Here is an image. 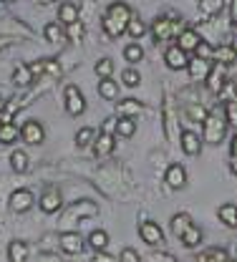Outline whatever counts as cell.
Wrapping results in <instances>:
<instances>
[{
    "label": "cell",
    "instance_id": "obj_51",
    "mask_svg": "<svg viewBox=\"0 0 237 262\" xmlns=\"http://www.w3.org/2000/svg\"><path fill=\"white\" fill-rule=\"evenodd\" d=\"M5 3H13V0H5Z\"/></svg>",
    "mask_w": 237,
    "mask_h": 262
},
{
    "label": "cell",
    "instance_id": "obj_28",
    "mask_svg": "<svg viewBox=\"0 0 237 262\" xmlns=\"http://www.w3.org/2000/svg\"><path fill=\"white\" fill-rule=\"evenodd\" d=\"M109 232H103V229H94L91 234H89V247L94 250V252H106V247H109Z\"/></svg>",
    "mask_w": 237,
    "mask_h": 262
},
{
    "label": "cell",
    "instance_id": "obj_2",
    "mask_svg": "<svg viewBox=\"0 0 237 262\" xmlns=\"http://www.w3.org/2000/svg\"><path fill=\"white\" fill-rule=\"evenodd\" d=\"M169 227L174 232V237L182 239L184 247H200L202 245V229L195 225V220L187 214V212H177L174 217L169 220Z\"/></svg>",
    "mask_w": 237,
    "mask_h": 262
},
{
    "label": "cell",
    "instance_id": "obj_17",
    "mask_svg": "<svg viewBox=\"0 0 237 262\" xmlns=\"http://www.w3.org/2000/svg\"><path fill=\"white\" fill-rule=\"evenodd\" d=\"M225 68H227V66L217 63L214 68H209V73H207V78H204V81H207V89H209L212 94H217V96L222 94V86H225V81H222V78H225Z\"/></svg>",
    "mask_w": 237,
    "mask_h": 262
},
{
    "label": "cell",
    "instance_id": "obj_15",
    "mask_svg": "<svg viewBox=\"0 0 237 262\" xmlns=\"http://www.w3.org/2000/svg\"><path fill=\"white\" fill-rule=\"evenodd\" d=\"M200 40H202V35H200V33L192 31V28H184V31L177 35L174 46H177V48H182V51L189 56V53H195V48L200 46Z\"/></svg>",
    "mask_w": 237,
    "mask_h": 262
},
{
    "label": "cell",
    "instance_id": "obj_47",
    "mask_svg": "<svg viewBox=\"0 0 237 262\" xmlns=\"http://www.w3.org/2000/svg\"><path fill=\"white\" fill-rule=\"evenodd\" d=\"M114 124H116V119H106V121H103V126H101V134H111Z\"/></svg>",
    "mask_w": 237,
    "mask_h": 262
},
{
    "label": "cell",
    "instance_id": "obj_33",
    "mask_svg": "<svg viewBox=\"0 0 237 262\" xmlns=\"http://www.w3.org/2000/svg\"><path fill=\"white\" fill-rule=\"evenodd\" d=\"M20 134H18V126L10 121V124H0V144H13L18 141Z\"/></svg>",
    "mask_w": 237,
    "mask_h": 262
},
{
    "label": "cell",
    "instance_id": "obj_40",
    "mask_svg": "<svg viewBox=\"0 0 237 262\" xmlns=\"http://www.w3.org/2000/svg\"><path fill=\"white\" fill-rule=\"evenodd\" d=\"M212 53H214V46H212V43H207V40L202 38V40H200V46L195 48V56L209 63V61H212Z\"/></svg>",
    "mask_w": 237,
    "mask_h": 262
},
{
    "label": "cell",
    "instance_id": "obj_52",
    "mask_svg": "<svg viewBox=\"0 0 237 262\" xmlns=\"http://www.w3.org/2000/svg\"><path fill=\"white\" fill-rule=\"evenodd\" d=\"M230 262H237V260H230Z\"/></svg>",
    "mask_w": 237,
    "mask_h": 262
},
{
    "label": "cell",
    "instance_id": "obj_36",
    "mask_svg": "<svg viewBox=\"0 0 237 262\" xmlns=\"http://www.w3.org/2000/svg\"><path fill=\"white\" fill-rule=\"evenodd\" d=\"M124 58H126L129 63H139V61L144 58V48H141L139 43H129V46L124 48Z\"/></svg>",
    "mask_w": 237,
    "mask_h": 262
},
{
    "label": "cell",
    "instance_id": "obj_11",
    "mask_svg": "<svg viewBox=\"0 0 237 262\" xmlns=\"http://www.w3.org/2000/svg\"><path fill=\"white\" fill-rule=\"evenodd\" d=\"M61 250H63L66 255H81V252L86 250V239H83L78 232L66 229V232L61 234Z\"/></svg>",
    "mask_w": 237,
    "mask_h": 262
},
{
    "label": "cell",
    "instance_id": "obj_32",
    "mask_svg": "<svg viewBox=\"0 0 237 262\" xmlns=\"http://www.w3.org/2000/svg\"><path fill=\"white\" fill-rule=\"evenodd\" d=\"M94 139H96V131L91 129V126H81V129L76 131V146H78V149L91 146V144H94Z\"/></svg>",
    "mask_w": 237,
    "mask_h": 262
},
{
    "label": "cell",
    "instance_id": "obj_49",
    "mask_svg": "<svg viewBox=\"0 0 237 262\" xmlns=\"http://www.w3.org/2000/svg\"><path fill=\"white\" fill-rule=\"evenodd\" d=\"M232 171H235V177H237V159H232Z\"/></svg>",
    "mask_w": 237,
    "mask_h": 262
},
{
    "label": "cell",
    "instance_id": "obj_34",
    "mask_svg": "<svg viewBox=\"0 0 237 262\" xmlns=\"http://www.w3.org/2000/svg\"><path fill=\"white\" fill-rule=\"evenodd\" d=\"M225 121L232 124V126H237V94L225 101Z\"/></svg>",
    "mask_w": 237,
    "mask_h": 262
},
{
    "label": "cell",
    "instance_id": "obj_53",
    "mask_svg": "<svg viewBox=\"0 0 237 262\" xmlns=\"http://www.w3.org/2000/svg\"><path fill=\"white\" fill-rule=\"evenodd\" d=\"M202 3H204V0H202Z\"/></svg>",
    "mask_w": 237,
    "mask_h": 262
},
{
    "label": "cell",
    "instance_id": "obj_29",
    "mask_svg": "<svg viewBox=\"0 0 237 262\" xmlns=\"http://www.w3.org/2000/svg\"><path fill=\"white\" fill-rule=\"evenodd\" d=\"M99 96L106 101H116L119 98V83L114 78H101L99 81Z\"/></svg>",
    "mask_w": 237,
    "mask_h": 262
},
{
    "label": "cell",
    "instance_id": "obj_44",
    "mask_svg": "<svg viewBox=\"0 0 237 262\" xmlns=\"http://www.w3.org/2000/svg\"><path fill=\"white\" fill-rule=\"evenodd\" d=\"M91 262H116V260H114L109 252H94V255H91Z\"/></svg>",
    "mask_w": 237,
    "mask_h": 262
},
{
    "label": "cell",
    "instance_id": "obj_21",
    "mask_svg": "<svg viewBox=\"0 0 237 262\" xmlns=\"http://www.w3.org/2000/svg\"><path fill=\"white\" fill-rule=\"evenodd\" d=\"M217 217H220V222H222L225 227L235 229L237 227V204H232V202L222 204V207L217 209Z\"/></svg>",
    "mask_w": 237,
    "mask_h": 262
},
{
    "label": "cell",
    "instance_id": "obj_48",
    "mask_svg": "<svg viewBox=\"0 0 237 262\" xmlns=\"http://www.w3.org/2000/svg\"><path fill=\"white\" fill-rule=\"evenodd\" d=\"M232 159H237V134H235V139H232Z\"/></svg>",
    "mask_w": 237,
    "mask_h": 262
},
{
    "label": "cell",
    "instance_id": "obj_16",
    "mask_svg": "<svg viewBox=\"0 0 237 262\" xmlns=\"http://www.w3.org/2000/svg\"><path fill=\"white\" fill-rule=\"evenodd\" d=\"M164 63H167V68H171V71H184L187 63H189V56H187L182 48L169 46V48L164 51Z\"/></svg>",
    "mask_w": 237,
    "mask_h": 262
},
{
    "label": "cell",
    "instance_id": "obj_6",
    "mask_svg": "<svg viewBox=\"0 0 237 262\" xmlns=\"http://www.w3.org/2000/svg\"><path fill=\"white\" fill-rule=\"evenodd\" d=\"M63 103H66L68 116H81L86 111V98H83L81 89L76 83H68L66 89H63Z\"/></svg>",
    "mask_w": 237,
    "mask_h": 262
},
{
    "label": "cell",
    "instance_id": "obj_25",
    "mask_svg": "<svg viewBox=\"0 0 237 262\" xmlns=\"http://www.w3.org/2000/svg\"><path fill=\"white\" fill-rule=\"evenodd\" d=\"M209 68L212 66L207 63V61H202V58H189V63H187V71H189V76L195 78V81H204L207 78V73H209Z\"/></svg>",
    "mask_w": 237,
    "mask_h": 262
},
{
    "label": "cell",
    "instance_id": "obj_23",
    "mask_svg": "<svg viewBox=\"0 0 237 262\" xmlns=\"http://www.w3.org/2000/svg\"><path fill=\"white\" fill-rule=\"evenodd\" d=\"M78 20V5H73V3H61V8H58V23L66 28V26H73Z\"/></svg>",
    "mask_w": 237,
    "mask_h": 262
},
{
    "label": "cell",
    "instance_id": "obj_26",
    "mask_svg": "<svg viewBox=\"0 0 237 262\" xmlns=\"http://www.w3.org/2000/svg\"><path fill=\"white\" fill-rule=\"evenodd\" d=\"M10 169H13L15 174H26V171L31 169V157H28L26 151L15 149V151L10 154Z\"/></svg>",
    "mask_w": 237,
    "mask_h": 262
},
{
    "label": "cell",
    "instance_id": "obj_35",
    "mask_svg": "<svg viewBox=\"0 0 237 262\" xmlns=\"http://www.w3.org/2000/svg\"><path fill=\"white\" fill-rule=\"evenodd\" d=\"M187 116H189L192 121H197V124H202L204 119L209 116V111L204 108L202 103H189V106H187Z\"/></svg>",
    "mask_w": 237,
    "mask_h": 262
},
{
    "label": "cell",
    "instance_id": "obj_4",
    "mask_svg": "<svg viewBox=\"0 0 237 262\" xmlns=\"http://www.w3.org/2000/svg\"><path fill=\"white\" fill-rule=\"evenodd\" d=\"M202 144H212V146H217V144H222L225 141V136H227V121L225 119H220L217 114H209L207 119L202 121Z\"/></svg>",
    "mask_w": 237,
    "mask_h": 262
},
{
    "label": "cell",
    "instance_id": "obj_10",
    "mask_svg": "<svg viewBox=\"0 0 237 262\" xmlns=\"http://www.w3.org/2000/svg\"><path fill=\"white\" fill-rule=\"evenodd\" d=\"M35 196L31 189H15L13 194H10V199H8V204H10V209L15 212V214H26L31 207H33Z\"/></svg>",
    "mask_w": 237,
    "mask_h": 262
},
{
    "label": "cell",
    "instance_id": "obj_30",
    "mask_svg": "<svg viewBox=\"0 0 237 262\" xmlns=\"http://www.w3.org/2000/svg\"><path fill=\"white\" fill-rule=\"evenodd\" d=\"M43 35H46V40L48 43H61V40H66V33H63V26L56 20V23H46V28H43Z\"/></svg>",
    "mask_w": 237,
    "mask_h": 262
},
{
    "label": "cell",
    "instance_id": "obj_1",
    "mask_svg": "<svg viewBox=\"0 0 237 262\" xmlns=\"http://www.w3.org/2000/svg\"><path fill=\"white\" fill-rule=\"evenodd\" d=\"M132 18H134V13H132V8H129L126 3H111V5L106 8V15H103V33H106L109 38L124 35Z\"/></svg>",
    "mask_w": 237,
    "mask_h": 262
},
{
    "label": "cell",
    "instance_id": "obj_38",
    "mask_svg": "<svg viewBox=\"0 0 237 262\" xmlns=\"http://www.w3.org/2000/svg\"><path fill=\"white\" fill-rule=\"evenodd\" d=\"M126 33H129V35H132L134 40H139V38H141V35L146 33V26H144V20L134 15V18L129 20V26H126Z\"/></svg>",
    "mask_w": 237,
    "mask_h": 262
},
{
    "label": "cell",
    "instance_id": "obj_9",
    "mask_svg": "<svg viewBox=\"0 0 237 262\" xmlns=\"http://www.w3.org/2000/svg\"><path fill=\"white\" fill-rule=\"evenodd\" d=\"M18 134H20V139L26 141V144H43V139H46V129H43V124L40 121H35V119H31V121H26L20 129H18Z\"/></svg>",
    "mask_w": 237,
    "mask_h": 262
},
{
    "label": "cell",
    "instance_id": "obj_13",
    "mask_svg": "<svg viewBox=\"0 0 237 262\" xmlns=\"http://www.w3.org/2000/svg\"><path fill=\"white\" fill-rule=\"evenodd\" d=\"M179 141H182V151H184L187 157H197V154L202 151V136H200L197 131L184 129L182 136H179Z\"/></svg>",
    "mask_w": 237,
    "mask_h": 262
},
{
    "label": "cell",
    "instance_id": "obj_5",
    "mask_svg": "<svg viewBox=\"0 0 237 262\" xmlns=\"http://www.w3.org/2000/svg\"><path fill=\"white\" fill-rule=\"evenodd\" d=\"M99 214V204L96 202H91V199H78V202H73L71 207H68L66 212H63V225H76V222H81L83 217H96Z\"/></svg>",
    "mask_w": 237,
    "mask_h": 262
},
{
    "label": "cell",
    "instance_id": "obj_41",
    "mask_svg": "<svg viewBox=\"0 0 237 262\" xmlns=\"http://www.w3.org/2000/svg\"><path fill=\"white\" fill-rule=\"evenodd\" d=\"M63 33H66V38H68V40L78 43V40L83 38V23H81V20H76L73 26H66V28H63Z\"/></svg>",
    "mask_w": 237,
    "mask_h": 262
},
{
    "label": "cell",
    "instance_id": "obj_12",
    "mask_svg": "<svg viewBox=\"0 0 237 262\" xmlns=\"http://www.w3.org/2000/svg\"><path fill=\"white\" fill-rule=\"evenodd\" d=\"M28 68H31L33 78H40V76L56 78V76H61V63L53 61V58H40V61H35V63H28Z\"/></svg>",
    "mask_w": 237,
    "mask_h": 262
},
{
    "label": "cell",
    "instance_id": "obj_43",
    "mask_svg": "<svg viewBox=\"0 0 237 262\" xmlns=\"http://www.w3.org/2000/svg\"><path fill=\"white\" fill-rule=\"evenodd\" d=\"M149 262H177V257L169 255V252H152V255H149Z\"/></svg>",
    "mask_w": 237,
    "mask_h": 262
},
{
    "label": "cell",
    "instance_id": "obj_3",
    "mask_svg": "<svg viewBox=\"0 0 237 262\" xmlns=\"http://www.w3.org/2000/svg\"><path fill=\"white\" fill-rule=\"evenodd\" d=\"M182 23H184V20H182L179 15H159V18H154V23H152L154 43H164V40H169L174 35H179V33L184 31Z\"/></svg>",
    "mask_w": 237,
    "mask_h": 262
},
{
    "label": "cell",
    "instance_id": "obj_45",
    "mask_svg": "<svg viewBox=\"0 0 237 262\" xmlns=\"http://www.w3.org/2000/svg\"><path fill=\"white\" fill-rule=\"evenodd\" d=\"M38 262H66V260H63V257H58V255H51V252H48V255H40Z\"/></svg>",
    "mask_w": 237,
    "mask_h": 262
},
{
    "label": "cell",
    "instance_id": "obj_50",
    "mask_svg": "<svg viewBox=\"0 0 237 262\" xmlns=\"http://www.w3.org/2000/svg\"><path fill=\"white\" fill-rule=\"evenodd\" d=\"M3 108H5V98L0 96V111H3Z\"/></svg>",
    "mask_w": 237,
    "mask_h": 262
},
{
    "label": "cell",
    "instance_id": "obj_20",
    "mask_svg": "<svg viewBox=\"0 0 237 262\" xmlns=\"http://www.w3.org/2000/svg\"><path fill=\"white\" fill-rule=\"evenodd\" d=\"M116 111H119V116H124V119H134V116H139V114L144 111V106H141V101L124 98V101L116 103Z\"/></svg>",
    "mask_w": 237,
    "mask_h": 262
},
{
    "label": "cell",
    "instance_id": "obj_46",
    "mask_svg": "<svg viewBox=\"0 0 237 262\" xmlns=\"http://www.w3.org/2000/svg\"><path fill=\"white\" fill-rule=\"evenodd\" d=\"M230 18H232V26H237V0H230Z\"/></svg>",
    "mask_w": 237,
    "mask_h": 262
},
{
    "label": "cell",
    "instance_id": "obj_19",
    "mask_svg": "<svg viewBox=\"0 0 237 262\" xmlns=\"http://www.w3.org/2000/svg\"><path fill=\"white\" fill-rule=\"evenodd\" d=\"M91 146H94V154H96V157H109V154L114 151L116 141H114V136H111V134H101V131H99Z\"/></svg>",
    "mask_w": 237,
    "mask_h": 262
},
{
    "label": "cell",
    "instance_id": "obj_39",
    "mask_svg": "<svg viewBox=\"0 0 237 262\" xmlns=\"http://www.w3.org/2000/svg\"><path fill=\"white\" fill-rule=\"evenodd\" d=\"M121 81H124V86H129V89H136V86L141 83V73H139L136 68H126V71L121 73Z\"/></svg>",
    "mask_w": 237,
    "mask_h": 262
},
{
    "label": "cell",
    "instance_id": "obj_27",
    "mask_svg": "<svg viewBox=\"0 0 237 262\" xmlns=\"http://www.w3.org/2000/svg\"><path fill=\"white\" fill-rule=\"evenodd\" d=\"M195 262H230V257H227L225 247H209V250H204L202 255H197Z\"/></svg>",
    "mask_w": 237,
    "mask_h": 262
},
{
    "label": "cell",
    "instance_id": "obj_24",
    "mask_svg": "<svg viewBox=\"0 0 237 262\" xmlns=\"http://www.w3.org/2000/svg\"><path fill=\"white\" fill-rule=\"evenodd\" d=\"M35 78L33 73H31V68H28V63H18L15 66V71H13V83L18 86V89H26V86H31Z\"/></svg>",
    "mask_w": 237,
    "mask_h": 262
},
{
    "label": "cell",
    "instance_id": "obj_22",
    "mask_svg": "<svg viewBox=\"0 0 237 262\" xmlns=\"http://www.w3.org/2000/svg\"><path fill=\"white\" fill-rule=\"evenodd\" d=\"M28 255H31V250H28V245L23 239H13L8 245V257H10V262H26Z\"/></svg>",
    "mask_w": 237,
    "mask_h": 262
},
{
    "label": "cell",
    "instance_id": "obj_14",
    "mask_svg": "<svg viewBox=\"0 0 237 262\" xmlns=\"http://www.w3.org/2000/svg\"><path fill=\"white\" fill-rule=\"evenodd\" d=\"M164 182H167L169 189H184V184H187V171H184V166L177 162L169 164L167 171H164Z\"/></svg>",
    "mask_w": 237,
    "mask_h": 262
},
{
    "label": "cell",
    "instance_id": "obj_42",
    "mask_svg": "<svg viewBox=\"0 0 237 262\" xmlns=\"http://www.w3.org/2000/svg\"><path fill=\"white\" fill-rule=\"evenodd\" d=\"M116 262H141V255H139L136 250H132V247H124Z\"/></svg>",
    "mask_w": 237,
    "mask_h": 262
},
{
    "label": "cell",
    "instance_id": "obj_7",
    "mask_svg": "<svg viewBox=\"0 0 237 262\" xmlns=\"http://www.w3.org/2000/svg\"><path fill=\"white\" fill-rule=\"evenodd\" d=\"M139 237H141L149 247H159V245L164 242V232H162V227H159L157 222H152V220H144V222L139 225Z\"/></svg>",
    "mask_w": 237,
    "mask_h": 262
},
{
    "label": "cell",
    "instance_id": "obj_18",
    "mask_svg": "<svg viewBox=\"0 0 237 262\" xmlns=\"http://www.w3.org/2000/svg\"><path fill=\"white\" fill-rule=\"evenodd\" d=\"M212 61H217L220 66L235 63V61H237V48H235V46H230V43L217 46V48H214V53H212Z\"/></svg>",
    "mask_w": 237,
    "mask_h": 262
},
{
    "label": "cell",
    "instance_id": "obj_31",
    "mask_svg": "<svg viewBox=\"0 0 237 262\" xmlns=\"http://www.w3.org/2000/svg\"><path fill=\"white\" fill-rule=\"evenodd\" d=\"M114 131H116L119 136L129 139V136H134V134H136V121H134V119H124V116H116Z\"/></svg>",
    "mask_w": 237,
    "mask_h": 262
},
{
    "label": "cell",
    "instance_id": "obj_37",
    "mask_svg": "<svg viewBox=\"0 0 237 262\" xmlns=\"http://www.w3.org/2000/svg\"><path fill=\"white\" fill-rule=\"evenodd\" d=\"M94 71H96L99 78H111V73H114V61H111V58H99L96 66H94Z\"/></svg>",
    "mask_w": 237,
    "mask_h": 262
},
{
    "label": "cell",
    "instance_id": "obj_8",
    "mask_svg": "<svg viewBox=\"0 0 237 262\" xmlns=\"http://www.w3.org/2000/svg\"><path fill=\"white\" fill-rule=\"evenodd\" d=\"M38 207H40L43 214H53V212H58V209L63 207V196H61V192H58L56 187H48V189L40 194V199H38Z\"/></svg>",
    "mask_w": 237,
    "mask_h": 262
}]
</instances>
